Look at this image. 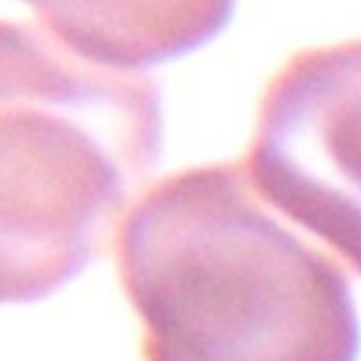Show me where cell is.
I'll use <instances>...</instances> for the list:
<instances>
[{
	"instance_id": "cell-1",
	"label": "cell",
	"mask_w": 361,
	"mask_h": 361,
	"mask_svg": "<svg viewBox=\"0 0 361 361\" xmlns=\"http://www.w3.org/2000/svg\"><path fill=\"white\" fill-rule=\"evenodd\" d=\"M145 361H356L351 284L233 162L166 176L116 240Z\"/></svg>"
},
{
	"instance_id": "cell-2",
	"label": "cell",
	"mask_w": 361,
	"mask_h": 361,
	"mask_svg": "<svg viewBox=\"0 0 361 361\" xmlns=\"http://www.w3.org/2000/svg\"><path fill=\"white\" fill-rule=\"evenodd\" d=\"M162 147L159 85L4 30L0 296L32 303L104 250Z\"/></svg>"
},
{
	"instance_id": "cell-3",
	"label": "cell",
	"mask_w": 361,
	"mask_h": 361,
	"mask_svg": "<svg viewBox=\"0 0 361 361\" xmlns=\"http://www.w3.org/2000/svg\"><path fill=\"white\" fill-rule=\"evenodd\" d=\"M245 171L361 277V41L286 63L261 99Z\"/></svg>"
}]
</instances>
